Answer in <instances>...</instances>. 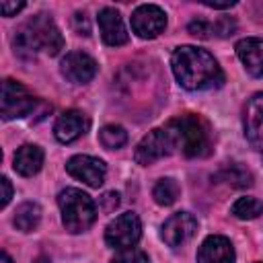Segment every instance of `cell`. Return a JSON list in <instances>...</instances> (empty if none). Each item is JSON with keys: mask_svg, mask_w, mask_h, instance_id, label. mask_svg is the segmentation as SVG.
<instances>
[{"mask_svg": "<svg viewBox=\"0 0 263 263\" xmlns=\"http://www.w3.org/2000/svg\"><path fill=\"white\" fill-rule=\"evenodd\" d=\"M236 55L253 76H263V39L247 37L236 43Z\"/></svg>", "mask_w": 263, "mask_h": 263, "instance_id": "cell-16", "label": "cell"}, {"mask_svg": "<svg viewBox=\"0 0 263 263\" xmlns=\"http://www.w3.org/2000/svg\"><path fill=\"white\" fill-rule=\"evenodd\" d=\"M99 21V29H101V37L107 45L111 47H119V45H125L129 35L125 31V25H123V18L121 14L115 10V8H103L97 16Z\"/></svg>", "mask_w": 263, "mask_h": 263, "instance_id": "cell-14", "label": "cell"}, {"mask_svg": "<svg viewBox=\"0 0 263 263\" xmlns=\"http://www.w3.org/2000/svg\"><path fill=\"white\" fill-rule=\"evenodd\" d=\"M179 191H181L179 183L175 179H171V177H164L154 185L152 197H154V201L158 205H173L177 201V197H179Z\"/></svg>", "mask_w": 263, "mask_h": 263, "instance_id": "cell-21", "label": "cell"}, {"mask_svg": "<svg viewBox=\"0 0 263 263\" xmlns=\"http://www.w3.org/2000/svg\"><path fill=\"white\" fill-rule=\"evenodd\" d=\"M177 148L187 158H201L212 152V129L208 121L199 115L185 113L166 123Z\"/></svg>", "mask_w": 263, "mask_h": 263, "instance_id": "cell-3", "label": "cell"}, {"mask_svg": "<svg viewBox=\"0 0 263 263\" xmlns=\"http://www.w3.org/2000/svg\"><path fill=\"white\" fill-rule=\"evenodd\" d=\"M99 140L101 144L107 148V150H117L121 146H125L127 142V132L121 127V125H105L101 132H99Z\"/></svg>", "mask_w": 263, "mask_h": 263, "instance_id": "cell-23", "label": "cell"}, {"mask_svg": "<svg viewBox=\"0 0 263 263\" xmlns=\"http://www.w3.org/2000/svg\"><path fill=\"white\" fill-rule=\"evenodd\" d=\"M214 179H216V181H222V183H226V185H230V187H238V189L253 185V175H251L247 168H242L240 164L224 166L220 173L214 175Z\"/></svg>", "mask_w": 263, "mask_h": 263, "instance_id": "cell-20", "label": "cell"}, {"mask_svg": "<svg viewBox=\"0 0 263 263\" xmlns=\"http://www.w3.org/2000/svg\"><path fill=\"white\" fill-rule=\"evenodd\" d=\"M74 27L80 35H90V27H88V21H86V14L84 12H76L74 14Z\"/></svg>", "mask_w": 263, "mask_h": 263, "instance_id": "cell-27", "label": "cell"}, {"mask_svg": "<svg viewBox=\"0 0 263 263\" xmlns=\"http://www.w3.org/2000/svg\"><path fill=\"white\" fill-rule=\"evenodd\" d=\"M90 127V119L82 113V111H76V109H68L64 111L58 119H55V125H53V134L58 138V142L62 144H70L74 140H78L80 136H84Z\"/></svg>", "mask_w": 263, "mask_h": 263, "instance_id": "cell-13", "label": "cell"}, {"mask_svg": "<svg viewBox=\"0 0 263 263\" xmlns=\"http://www.w3.org/2000/svg\"><path fill=\"white\" fill-rule=\"evenodd\" d=\"M189 33L199 37V39H210V37H228L232 35V31L236 29V23L234 18L230 16H222L218 18L216 23L212 21H205V18H193L189 25H187Z\"/></svg>", "mask_w": 263, "mask_h": 263, "instance_id": "cell-17", "label": "cell"}, {"mask_svg": "<svg viewBox=\"0 0 263 263\" xmlns=\"http://www.w3.org/2000/svg\"><path fill=\"white\" fill-rule=\"evenodd\" d=\"M0 263H12V259H10V255H8L6 251H2V255H0Z\"/></svg>", "mask_w": 263, "mask_h": 263, "instance_id": "cell-30", "label": "cell"}, {"mask_svg": "<svg viewBox=\"0 0 263 263\" xmlns=\"http://www.w3.org/2000/svg\"><path fill=\"white\" fill-rule=\"evenodd\" d=\"M66 171L86 183L88 187H101L103 181H105V175H107V166L101 158H95V156H88V154H76L72 156L68 162H66Z\"/></svg>", "mask_w": 263, "mask_h": 263, "instance_id": "cell-9", "label": "cell"}, {"mask_svg": "<svg viewBox=\"0 0 263 263\" xmlns=\"http://www.w3.org/2000/svg\"><path fill=\"white\" fill-rule=\"evenodd\" d=\"M60 70L66 76V80H70L74 84H86V82H90L95 78L99 66H97V62L88 53H84V51H70L62 60Z\"/></svg>", "mask_w": 263, "mask_h": 263, "instance_id": "cell-10", "label": "cell"}, {"mask_svg": "<svg viewBox=\"0 0 263 263\" xmlns=\"http://www.w3.org/2000/svg\"><path fill=\"white\" fill-rule=\"evenodd\" d=\"M35 97L16 80L6 78L2 82V117L18 119L35 109Z\"/></svg>", "mask_w": 263, "mask_h": 263, "instance_id": "cell-7", "label": "cell"}, {"mask_svg": "<svg viewBox=\"0 0 263 263\" xmlns=\"http://www.w3.org/2000/svg\"><path fill=\"white\" fill-rule=\"evenodd\" d=\"M166 27V14L156 4H142L132 14V29L142 39L158 37Z\"/></svg>", "mask_w": 263, "mask_h": 263, "instance_id": "cell-8", "label": "cell"}, {"mask_svg": "<svg viewBox=\"0 0 263 263\" xmlns=\"http://www.w3.org/2000/svg\"><path fill=\"white\" fill-rule=\"evenodd\" d=\"M23 8H25V2H6V0L0 2V10H2L4 16H14Z\"/></svg>", "mask_w": 263, "mask_h": 263, "instance_id": "cell-26", "label": "cell"}, {"mask_svg": "<svg viewBox=\"0 0 263 263\" xmlns=\"http://www.w3.org/2000/svg\"><path fill=\"white\" fill-rule=\"evenodd\" d=\"M14 51L21 58H33L37 51H45L49 55H58L64 49V37L55 27L53 18L39 12L23 23L14 31Z\"/></svg>", "mask_w": 263, "mask_h": 263, "instance_id": "cell-2", "label": "cell"}, {"mask_svg": "<svg viewBox=\"0 0 263 263\" xmlns=\"http://www.w3.org/2000/svg\"><path fill=\"white\" fill-rule=\"evenodd\" d=\"M111 263H150V261H148V255H146L144 251L132 247V249L119 251V255H117Z\"/></svg>", "mask_w": 263, "mask_h": 263, "instance_id": "cell-24", "label": "cell"}, {"mask_svg": "<svg viewBox=\"0 0 263 263\" xmlns=\"http://www.w3.org/2000/svg\"><path fill=\"white\" fill-rule=\"evenodd\" d=\"M117 205H119V193H117V191H107V193H103V197H101V208H103L105 212H113Z\"/></svg>", "mask_w": 263, "mask_h": 263, "instance_id": "cell-25", "label": "cell"}, {"mask_svg": "<svg viewBox=\"0 0 263 263\" xmlns=\"http://www.w3.org/2000/svg\"><path fill=\"white\" fill-rule=\"evenodd\" d=\"M142 236V222L134 212H125L117 216L105 228V242L113 249H132Z\"/></svg>", "mask_w": 263, "mask_h": 263, "instance_id": "cell-6", "label": "cell"}, {"mask_svg": "<svg viewBox=\"0 0 263 263\" xmlns=\"http://www.w3.org/2000/svg\"><path fill=\"white\" fill-rule=\"evenodd\" d=\"M195 230H197V220L187 212H177L162 224L160 236L168 247L177 249V247L185 245L195 234Z\"/></svg>", "mask_w": 263, "mask_h": 263, "instance_id": "cell-12", "label": "cell"}, {"mask_svg": "<svg viewBox=\"0 0 263 263\" xmlns=\"http://www.w3.org/2000/svg\"><path fill=\"white\" fill-rule=\"evenodd\" d=\"M43 164V150L35 144H25L14 152V171L23 177H33L41 171Z\"/></svg>", "mask_w": 263, "mask_h": 263, "instance_id": "cell-18", "label": "cell"}, {"mask_svg": "<svg viewBox=\"0 0 263 263\" xmlns=\"http://www.w3.org/2000/svg\"><path fill=\"white\" fill-rule=\"evenodd\" d=\"M39 220H41V208L35 203V201H25L16 208L14 212V226L21 230V232H31L39 226Z\"/></svg>", "mask_w": 263, "mask_h": 263, "instance_id": "cell-19", "label": "cell"}, {"mask_svg": "<svg viewBox=\"0 0 263 263\" xmlns=\"http://www.w3.org/2000/svg\"><path fill=\"white\" fill-rule=\"evenodd\" d=\"M197 263H234V247L226 236H208L199 251Z\"/></svg>", "mask_w": 263, "mask_h": 263, "instance_id": "cell-15", "label": "cell"}, {"mask_svg": "<svg viewBox=\"0 0 263 263\" xmlns=\"http://www.w3.org/2000/svg\"><path fill=\"white\" fill-rule=\"evenodd\" d=\"M232 214L238 220H253L263 214V201H259L255 197H238L232 203Z\"/></svg>", "mask_w": 263, "mask_h": 263, "instance_id": "cell-22", "label": "cell"}, {"mask_svg": "<svg viewBox=\"0 0 263 263\" xmlns=\"http://www.w3.org/2000/svg\"><path fill=\"white\" fill-rule=\"evenodd\" d=\"M242 125L247 142L255 150L263 152V92H257L247 101Z\"/></svg>", "mask_w": 263, "mask_h": 263, "instance_id": "cell-11", "label": "cell"}, {"mask_svg": "<svg viewBox=\"0 0 263 263\" xmlns=\"http://www.w3.org/2000/svg\"><path fill=\"white\" fill-rule=\"evenodd\" d=\"M203 4L210 6V8H230V6H234L236 2H234V0H228V2H212V0H203Z\"/></svg>", "mask_w": 263, "mask_h": 263, "instance_id": "cell-29", "label": "cell"}, {"mask_svg": "<svg viewBox=\"0 0 263 263\" xmlns=\"http://www.w3.org/2000/svg\"><path fill=\"white\" fill-rule=\"evenodd\" d=\"M171 68L177 82L187 90L216 88L224 82V72L216 58L201 47L181 45L171 55Z\"/></svg>", "mask_w": 263, "mask_h": 263, "instance_id": "cell-1", "label": "cell"}, {"mask_svg": "<svg viewBox=\"0 0 263 263\" xmlns=\"http://www.w3.org/2000/svg\"><path fill=\"white\" fill-rule=\"evenodd\" d=\"M58 205L62 212V224L68 232L78 234L92 226L97 218V208L90 195L76 187H68L58 195Z\"/></svg>", "mask_w": 263, "mask_h": 263, "instance_id": "cell-4", "label": "cell"}, {"mask_svg": "<svg viewBox=\"0 0 263 263\" xmlns=\"http://www.w3.org/2000/svg\"><path fill=\"white\" fill-rule=\"evenodd\" d=\"M0 185H2V199H0V205L4 208V205H8V201H10V197H12V185H10L8 177H2V179H0Z\"/></svg>", "mask_w": 263, "mask_h": 263, "instance_id": "cell-28", "label": "cell"}, {"mask_svg": "<svg viewBox=\"0 0 263 263\" xmlns=\"http://www.w3.org/2000/svg\"><path fill=\"white\" fill-rule=\"evenodd\" d=\"M177 148L175 144V138L171 134V129L164 125V127H154L150 129L136 146V152H134V158L138 164L142 166H148L164 156H168L173 150Z\"/></svg>", "mask_w": 263, "mask_h": 263, "instance_id": "cell-5", "label": "cell"}]
</instances>
